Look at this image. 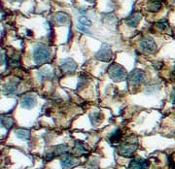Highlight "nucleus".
I'll list each match as a JSON object with an SVG mask.
<instances>
[{"instance_id":"1","label":"nucleus","mask_w":175,"mask_h":169,"mask_svg":"<svg viewBox=\"0 0 175 169\" xmlns=\"http://www.w3.org/2000/svg\"><path fill=\"white\" fill-rule=\"evenodd\" d=\"M51 57V51L45 45H37L33 52V60L36 64H43L49 61Z\"/></svg>"},{"instance_id":"2","label":"nucleus","mask_w":175,"mask_h":169,"mask_svg":"<svg viewBox=\"0 0 175 169\" xmlns=\"http://www.w3.org/2000/svg\"><path fill=\"white\" fill-rule=\"evenodd\" d=\"M108 74L110 78L115 82H121L127 77L126 69L118 63H113L112 65H110V67L108 68Z\"/></svg>"},{"instance_id":"3","label":"nucleus","mask_w":175,"mask_h":169,"mask_svg":"<svg viewBox=\"0 0 175 169\" xmlns=\"http://www.w3.org/2000/svg\"><path fill=\"white\" fill-rule=\"evenodd\" d=\"M136 150H137V143L127 141V142H124L123 144H121V145L119 146L118 153L123 157H129L134 155Z\"/></svg>"},{"instance_id":"4","label":"nucleus","mask_w":175,"mask_h":169,"mask_svg":"<svg viewBox=\"0 0 175 169\" xmlns=\"http://www.w3.org/2000/svg\"><path fill=\"white\" fill-rule=\"evenodd\" d=\"M140 49L146 54H156L158 51V46L151 37H146L141 40L139 44Z\"/></svg>"},{"instance_id":"5","label":"nucleus","mask_w":175,"mask_h":169,"mask_svg":"<svg viewBox=\"0 0 175 169\" xmlns=\"http://www.w3.org/2000/svg\"><path fill=\"white\" fill-rule=\"evenodd\" d=\"M95 57L97 59L101 60V61H110L111 59H112V51H111L110 47L104 44L102 48L96 52Z\"/></svg>"},{"instance_id":"6","label":"nucleus","mask_w":175,"mask_h":169,"mask_svg":"<svg viewBox=\"0 0 175 169\" xmlns=\"http://www.w3.org/2000/svg\"><path fill=\"white\" fill-rule=\"evenodd\" d=\"M59 67L64 73H73L77 69V63L72 59H65L60 61Z\"/></svg>"},{"instance_id":"7","label":"nucleus","mask_w":175,"mask_h":169,"mask_svg":"<svg viewBox=\"0 0 175 169\" xmlns=\"http://www.w3.org/2000/svg\"><path fill=\"white\" fill-rule=\"evenodd\" d=\"M149 161L145 159H132L129 163V169H148Z\"/></svg>"},{"instance_id":"8","label":"nucleus","mask_w":175,"mask_h":169,"mask_svg":"<svg viewBox=\"0 0 175 169\" xmlns=\"http://www.w3.org/2000/svg\"><path fill=\"white\" fill-rule=\"evenodd\" d=\"M144 78H145V73L142 70H139V69H136V70H133L129 73V81L132 84H137V83H140L141 81H143Z\"/></svg>"},{"instance_id":"9","label":"nucleus","mask_w":175,"mask_h":169,"mask_svg":"<svg viewBox=\"0 0 175 169\" xmlns=\"http://www.w3.org/2000/svg\"><path fill=\"white\" fill-rule=\"evenodd\" d=\"M21 106L24 108H26V109H31V108L35 106L36 98L32 95H26L21 97Z\"/></svg>"},{"instance_id":"10","label":"nucleus","mask_w":175,"mask_h":169,"mask_svg":"<svg viewBox=\"0 0 175 169\" xmlns=\"http://www.w3.org/2000/svg\"><path fill=\"white\" fill-rule=\"evenodd\" d=\"M141 19H142V15L139 13H135L134 15L130 16L127 20H126V23L129 26L131 27H136L138 26V23H140Z\"/></svg>"},{"instance_id":"11","label":"nucleus","mask_w":175,"mask_h":169,"mask_svg":"<svg viewBox=\"0 0 175 169\" xmlns=\"http://www.w3.org/2000/svg\"><path fill=\"white\" fill-rule=\"evenodd\" d=\"M60 163H62V166L63 169H69L75 164V159L73 157L69 156V155H66V156H64L60 159Z\"/></svg>"},{"instance_id":"12","label":"nucleus","mask_w":175,"mask_h":169,"mask_svg":"<svg viewBox=\"0 0 175 169\" xmlns=\"http://www.w3.org/2000/svg\"><path fill=\"white\" fill-rule=\"evenodd\" d=\"M146 8L150 12H158L162 9V3L159 0H150L146 5Z\"/></svg>"},{"instance_id":"13","label":"nucleus","mask_w":175,"mask_h":169,"mask_svg":"<svg viewBox=\"0 0 175 169\" xmlns=\"http://www.w3.org/2000/svg\"><path fill=\"white\" fill-rule=\"evenodd\" d=\"M54 20L55 23L62 26V24H65L68 21V16L63 12H57L54 17Z\"/></svg>"},{"instance_id":"14","label":"nucleus","mask_w":175,"mask_h":169,"mask_svg":"<svg viewBox=\"0 0 175 169\" xmlns=\"http://www.w3.org/2000/svg\"><path fill=\"white\" fill-rule=\"evenodd\" d=\"M13 124H14V120L12 117L6 116V115L1 116V126H3L4 128L9 130L11 127L13 126Z\"/></svg>"},{"instance_id":"15","label":"nucleus","mask_w":175,"mask_h":169,"mask_svg":"<svg viewBox=\"0 0 175 169\" xmlns=\"http://www.w3.org/2000/svg\"><path fill=\"white\" fill-rule=\"evenodd\" d=\"M15 133L17 135V137L21 140H24V141L28 140L30 137V132H29V130H27V129H24V128L16 129Z\"/></svg>"},{"instance_id":"16","label":"nucleus","mask_w":175,"mask_h":169,"mask_svg":"<svg viewBox=\"0 0 175 169\" xmlns=\"http://www.w3.org/2000/svg\"><path fill=\"white\" fill-rule=\"evenodd\" d=\"M68 151V148L66 145H58L54 149V151L52 152V154L54 155V157H57V156H62V155H64L67 153Z\"/></svg>"},{"instance_id":"17","label":"nucleus","mask_w":175,"mask_h":169,"mask_svg":"<svg viewBox=\"0 0 175 169\" xmlns=\"http://www.w3.org/2000/svg\"><path fill=\"white\" fill-rule=\"evenodd\" d=\"M122 131L120 129H117V130H115V131L113 132L112 134L110 135V137H109V141L111 143H113V144H115V143H118L119 141L121 140V138H122Z\"/></svg>"},{"instance_id":"18","label":"nucleus","mask_w":175,"mask_h":169,"mask_svg":"<svg viewBox=\"0 0 175 169\" xmlns=\"http://www.w3.org/2000/svg\"><path fill=\"white\" fill-rule=\"evenodd\" d=\"M17 88H18L17 85L11 82V83H9V84L6 85L4 87V91L6 93H8V95H14V93L17 91Z\"/></svg>"},{"instance_id":"19","label":"nucleus","mask_w":175,"mask_h":169,"mask_svg":"<svg viewBox=\"0 0 175 169\" xmlns=\"http://www.w3.org/2000/svg\"><path fill=\"white\" fill-rule=\"evenodd\" d=\"M78 21H79V23L81 26H91V21L89 20L87 17H80L79 19H78Z\"/></svg>"},{"instance_id":"20","label":"nucleus","mask_w":175,"mask_h":169,"mask_svg":"<svg viewBox=\"0 0 175 169\" xmlns=\"http://www.w3.org/2000/svg\"><path fill=\"white\" fill-rule=\"evenodd\" d=\"M75 150H76L77 154L78 155H81L83 153H85V148H84V145L81 143V142H77L76 143V146H75Z\"/></svg>"},{"instance_id":"21","label":"nucleus","mask_w":175,"mask_h":169,"mask_svg":"<svg viewBox=\"0 0 175 169\" xmlns=\"http://www.w3.org/2000/svg\"><path fill=\"white\" fill-rule=\"evenodd\" d=\"M156 26L157 28H159L160 30H165V28H167V23L165 21H159V23H156Z\"/></svg>"},{"instance_id":"22","label":"nucleus","mask_w":175,"mask_h":169,"mask_svg":"<svg viewBox=\"0 0 175 169\" xmlns=\"http://www.w3.org/2000/svg\"><path fill=\"white\" fill-rule=\"evenodd\" d=\"M169 165H170L171 169H175V159L173 157H169Z\"/></svg>"},{"instance_id":"23","label":"nucleus","mask_w":175,"mask_h":169,"mask_svg":"<svg viewBox=\"0 0 175 169\" xmlns=\"http://www.w3.org/2000/svg\"><path fill=\"white\" fill-rule=\"evenodd\" d=\"M50 76V72L47 70H42L41 71V76L40 78H48Z\"/></svg>"},{"instance_id":"24","label":"nucleus","mask_w":175,"mask_h":169,"mask_svg":"<svg viewBox=\"0 0 175 169\" xmlns=\"http://www.w3.org/2000/svg\"><path fill=\"white\" fill-rule=\"evenodd\" d=\"M78 29H80V30H81V31L85 32V33H89V34H90V31H89V30L86 29L85 27H83L82 26H80V24H79V26H78Z\"/></svg>"},{"instance_id":"25","label":"nucleus","mask_w":175,"mask_h":169,"mask_svg":"<svg viewBox=\"0 0 175 169\" xmlns=\"http://www.w3.org/2000/svg\"><path fill=\"white\" fill-rule=\"evenodd\" d=\"M172 101H173V103H175V92L173 93V96H172Z\"/></svg>"},{"instance_id":"26","label":"nucleus","mask_w":175,"mask_h":169,"mask_svg":"<svg viewBox=\"0 0 175 169\" xmlns=\"http://www.w3.org/2000/svg\"><path fill=\"white\" fill-rule=\"evenodd\" d=\"M86 1H88V2H94L95 0H86Z\"/></svg>"},{"instance_id":"27","label":"nucleus","mask_w":175,"mask_h":169,"mask_svg":"<svg viewBox=\"0 0 175 169\" xmlns=\"http://www.w3.org/2000/svg\"><path fill=\"white\" fill-rule=\"evenodd\" d=\"M14 1H23V0H14Z\"/></svg>"},{"instance_id":"28","label":"nucleus","mask_w":175,"mask_h":169,"mask_svg":"<svg viewBox=\"0 0 175 169\" xmlns=\"http://www.w3.org/2000/svg\"><path fill=\"white\" fill-rule=\"evenodd\" d=\"M174 75H175V70H174Z\"/></svg>"}]
</instances>
